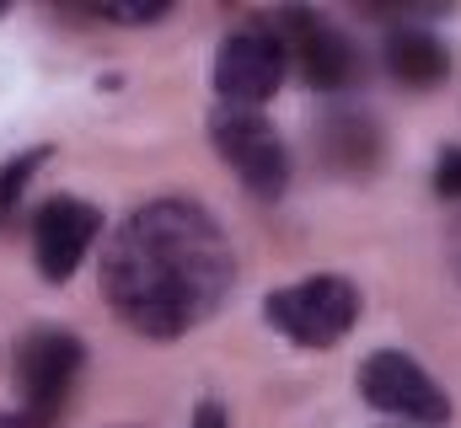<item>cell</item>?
Returning <instances> with one entry per match:
<instances>
[{"mask_svg": "<svg viewBox=\"0 0 461 428\" xmlns=\"http://www.w3.org/2000/svg\"><path fill=\"white\" fill-rule=\"evenodd\" d=\"M236 284V252L215 214L188 199H150L103 252V295L140 337H183L221 311Z\"/></svg>", "mask_w": 461, "mask_h": 428, "instance_id": "cell-1", "label": "cell"}, {"mask_svg": "<svg viewBox=\"0 0 461 428\" xmlns=\"http://www.w3.org/2000/svg\"><path fill=\"white\" fill-rule=\"evenodd\" d=\"M81 364H86V348L65 326H32L16 343L11 375L22 386V418L32 428H49L65 413V402H70V391L81 380Z\"/></svg>", "mask_w": 461, "mask_h": 428, "instance_id": "cell-2", "label": "cell"}, {"mask_svg": "<svg viewBox=\"0 0 461 428\" xmlns=\"http://www.w3.org/2000/svg\"><path fill=\"white\" fill-rule=\"evenodd\" d=\"M263 317L301 348H333L359 321V290L339 273H317V279H301L290 290H274Z\"/></svg>", "mask_w": 461, "mask_h": 428, "instance_id": "cell-3", "label": "cell"}, {"mask_svg": "<svg viewBox=\"0 0 461 428\" xmlns=\"http://www.w3.org/2000/svg\"><path fill=\"white\" fill-rule=\"evenodd\" d=\"M263 27L274 32V43L285 49V59H295V70H301V81L312 92H344V86H354L359 54H354L348 32L333 27L328 16L290 5V11H274Z\"/></svg>", "mask_w": 461, "mask_h": 428, "instance_id": "cell-4", "label": "cell"}, {"mask_svg": "<svg viewBox=\"0 0 461 428\" xmlns=\"http://www.w3.org/2000/svg\"><path fill=\"white\" fill-rule=\"evenodd\" d=\"M210 139H215L221 161L241 177L247 193H258V199H279V193L290 188V156H285V139H279L252 107H215V118H210Z\"/></svg>", "mask_w": 461, "mask_h": 428, "instance_id": "cell-5", "label": "cell"}, {"mask_svg": "<svg viewBox=\"0 0 461 428\" xmlns=\"http://www.w3.org/2000/svg\"><path fill=\"white\" fill-rule=\"evenodd\" d=\"M359 397L375 407V413H386V418H402V424H446L451 418V397L435 386V375L419 364V359H408V353H397V348H381V353H370L365 364H359Z\"/></svg>", "mask_w": 461, "mask_h": 428, "instance_id": "cell-6", "label": "cell"}, {"mask_svg": "<svg viewBox=\"0 0 461 428\" xmlns=\"http://www.w3.org/2000/svg\"><path fill=\"white\" fill-rule=\"evenodd\" d=\"M285 81V49L274 43L268 27H247L230 32L215 54V92L226 97V107H258L268 103Z\"/></svg>", "mask_w": 461, "mask_h": 428, "instance_id": "cell-7", "label": "cell"}, {"mask_svg": "<svg viewBox=\"0 0 461 428\" xmlns=\"http://www.w3.org/2000/svg\"><path fill=\"white\" fill-rule=\"evenodd\" d=\"M97 236H103V214L86 199H49L32 214V263H38V273L49 284H65L86 263Z\"/></svg>", "mask_w": 461, "mask_h": 428, "instance_id": "cell-8", "label": "cell"}, {"mask_svg": "<svg viewBox=\"0 0 461 428\" xmlns=\"http://www.w3.org/2000/svg\"><path fill=\"white\" fill-rule=\"evenodd\" d=\"M386 70H392V81H402V86H413V92H429V86H440V81L451 76V54H446V43H440L435 32H424V27H397V32L386 38Z\"/></svg>", "mask_w": 461, "mask_h": 428, "instance_id": "cell-9", "label": "cell"}, {"mask_svg": "<svg viewBox=\"0 0 461 428\" xmlns=\"http://www.w3.org/2000/svg\"><path fill=\"white\" fill-rule=\"evenodd\" d=\"M375 156H381V139H375V129H370L365 118H354V112L328 118V161H333L339 172L359 177V172L375 166Z\"/></svg>", "mask_w": 461, "mask_h": 428, "instance_id": "cell-10", "label": "cell"}, {"mask_svg": "<svg viewBox=\"0 0 461 428\" xmlns=\"http://www.w3.org/2000/svg\"><path fill=\"white\" fill-rule=\"evenodd\" d=\"M49 161V145H32V150H22V156H11L5 166H0V225L16 214V199L27 193V183H32V172Z\"/></svg>", "mask_w": 461, "mask_h": 428, "instance_id": "cell-11", "label": "cell"}, {"mask_svg": "<svg viewBox=\"0 0 461 428\" xmlns=\"http://www.w3.org/2000/svg\"><path fill=\"white\" fill-rule=\"evenodd\" d=\"M435 188H440L446 199H461V150H446V156L435 161Z\"/></svg>", "mask_w": 461, "mask_h": 428, "instance_id": "cell-12", "label": "cell"}, {"mask_svg": "<svg viewBox=\"0 0 461 428\" xmlns=\"http://www.w3.org/2000/svg\"><path fill=\"white\" fill-rule=\"evenodd\" d=\"M92 16H103V22H161L167 16V5H108V11H92Z\"/></svg>", "mask_w": 461, "mask_h": 428, "instance_id": "cell-13", "label": "cell"}, {"mask_svg": "<svg viewBox=\"0 0 461 428\" xmlns=\"http://www.w3.org/2000/svg\"><path fill=\"white\" fill-rule=\"evenodd\" d=\"M188 428H230V413L221 407V402H199V413H194Z\"/></svg>", "mask_w": 461, "mask_h": 428, "instance_id": "cell-14", "label": "cell"}, {"mask_svg": "<svg viewBox=\"0 0 461 428\" xmlns=\"http://www.w3.org/2000/svg\"><path fill=\"white\" fill-rule=\"evenodd\" d=\"M0 428H32L22 413H0Z\"/></svg>", "mask_w": 461, "mask_h": 428, "instance_id": "cell-15", "label": "cell"}]
</instances>
